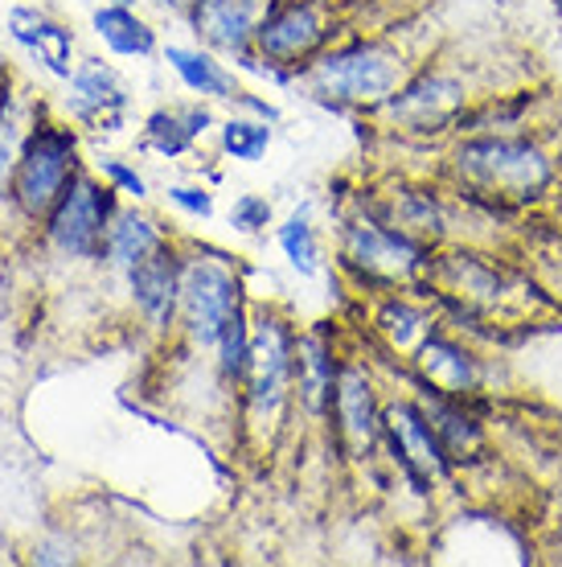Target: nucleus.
Here are the masks:
<instances>
[{
    "label": "nucleus",
    "instance_id": "1",
    "mask_svg": "<svg viewBox=\"0 0 562 567\" xmlns=\"http://www.w3.org/2000/svg\"><path fill=\"white\" fill-rule=\"evenodd\" d=\"M398 83H403V58L386 45H357L312 66V86L324 100L341 103H378L394 95Z\"/></svg>",
    "mask_w": 562,
    "mask_h": 567
},
{
    "label": "nucleus",
    "instance_id": "2",
    "mask_svg": "<svg viewBox=\"0 0 562 567\" xmlns=\"http://www.w3.org/2000/svg\"><path fill=\"white\" fill-rule=\"evenodd\" d=\"M74 173V136L62 128H38L17 156L13 194L25 214L54 210L58 198L66 194V182Z\"/></svg>",
    "mask_w": 562,
    "mask_h": 567
},
{
    "label": "nucleus",
    "instance_id": "3",
    "mask_svg": "<svg viewBox=\"0 0 562 567\" xmlns=\"http://www.w3.org/2000/svg\"><path fill=\"white\" fill-rule=\"evenodd\" d=\"M460 173L468 182L485 185V189H501V194H518L530 198L550 182L547 156L521 141H477L460 148Z\"/></svg>",
    "mask_w": 562,
    "mask_h": 567
},
{
    "label": "nucleus",
    "instance_id": "4",
    "mask_svg": "<svg viewBox=\"0 0 562 567\" xmlns=\"http://www.w3.org/2000/svg\"><path fill=\"white\" fill-rule=\"evenodd\" d=\"M107 218H112V194L98 189L91 177H74L71 189L58 198L50 235L66 256H98L112 235Z\"/></svg>",
    "mask_w": 562,
    "mask_h": 567
},
{
    "label": "nucleus",
    "instance_id": "5",
    "mask_svg": "<svg viewBox=\"0 0 562 567\" xmlns=\"http://www.w3.org/2000/svg\"><path fill=\"white\" fill-rule=\"evenodd\" d=\"M247 370H251L254 420L275 424L283 412V399H288V374H292V338L275 317H263L254 329Z\"/></svg>",
    "mask_w": 562,
    "mask_h": 567
},
{
    "label": "nucleus",
    "instance_id": "6",
    "mask_svg": "<svg viewBox=\"0 0 562 567\" xmlns=\"http://www.w3.org/2000/svg\"><path fill=\"white\" fill-rule=\"evenodd\" d=\"M181 305L194 338L214 346L222 338L226 321L239 312V284L218 264H189L181 271Z\"/></svg>",
    "mask_w": 562,
    "mask_h": 567
},
{
    "label": "nucleus",
    "instance_id": "7",
    "mask_svg": "<svg viewBox=\"0 0 562 567\" xmlns=\"http://www.w3.org/2000/svg\"><path fill=\"white\" fill-rule=\"evenodd\" d=\"M275 4L280 0H197L194 25L218 50H242L251 38H259Z\"/></svg>",
    "mask_w": 562,
    "mask_h": 567
},
{
    "label": "nucleus",
    "instance_id": "8",
    "mask_svg": "<svg viewBox=\"0 0 562 567\" xmlns=\"http://www.w3.org/2000/svg\"><path fill=\"white\" fill-rule=\"evenodd\" d=\"M386 427H391L394 453L403 456V465H407L419 482L444 473V449H439L436 427L427 424L410 403H394L391 412H386Z\"/></svg>",
    "mask_w": 562,
    "mask_h": 567
},
{
    "label": "nucleus",
    "instance_id": "9",
    "mask_svg": "<svg viewBox=\"0 0 562 567\" xmlns=\"http://www.w3.org/2000/svg\"><path fill=\"white\" fill-rule=\"evenodd\" d=\"M324 38L321 29V17L312 4H292V9H283V13H271L268 25L259 29V50L268 58H304L316 50V42Z\"/></svg>",
    "mask_w": 562,
    "mask_h": 567
},
{
    "label": "nucleus",
    "instance_id": "10",
    "mask_svg": "<svg viewBox=\"0 0 562 567\" xmlns=\"http://www.w3.org/2000/svg\"><path fill=\"white\" fill-rule=\"evenodd\" d=\"M132 292L140 300V309L153 317L156 326H165L173 317V300L181 292V276H177V259L173 251L156 247L132 268Z\"/></svg>",
    "mask_w": 562,
    "mask_h": 567
},
{
    "label": "nucleus",
    "instance_id": "11",
    "mask_svg": "<svg viewBox=\"0 0 562 567\" xmlns=\"http://www.w3.org/2000/svg\"><path fill=\"white\" fill-rule=\"evenodd\" d=\"M337 420L341 432L350 436L357 453H366L378 436V415H374V391H370L366 370L345 367L337 374Z\"/></svg>",
    "mask_w": 562,
    "mask_h": 567
},
{
    "label": "nucleus",
    "instance_id": "12",
    "mask_svg": "<svg viewBox=\"0 0 562 567\" xmlns=\"http://www.w3.org/2000/svg\"><path fill=\"white\" fill-rule=\"evenodd\" d=\"M9 29H13L17 42L42 58L58 79H71V33L58 25V21H50L38 9H13L9 13Z\"/></svg>",
    "mask_w": 562,
    "mask_h": 567
},
{
    "label": "nucleus",
    "instance_id": "13",
    "mask_svg": "<svg viewBox=\"0 0 562 567\" xmlns=\"http://www.w3.org/2000/svg\"><path fill=\"white\" fill-rule=\"evenodd\" d=\"M350 256L366 271H378V276H407V271L415 268L419 251H415L403 235H394V230L353 227L350 230Z\"/></svg>",
    "mask_w": 562,
    "mask_h": 567
},
{
    "label": "nucleus",
    "instance_id": "14",
    "mask_svg": "<svg viewBox=\"0 0 562 567\" xmlns=\"http://www.w3.org/2000/svg\"><path fill=\"white\" fill-rule=\"evenodd\" d=\"M460 86L451 83V79H419V83H410L398 100L391 103L394 115L398 120H407L415 128H431V124H444L456 107H460Z\"/></svg>",
    "mask_w": 562,
    "mask_h": 567
},
{
    "label": "nucleus",
    "instance_id": "15",
    "mask_svg": "<svg viewBox=\"0 0 562 567\" xmlns=\"http://www.w3.org/2000/svg\"><path fill=\"white\" fill-rule=\"evenodd\" d=\"M71 107L74 115L83 120H103V124H115V115L124 107V91L115 83V74L103 66V62H91L71 79Z\"/></svg>",
    "mask_w": 562,
    "mask_h": 567
},
{
    "label": "nucleus",
    "instance_id": "16",
    "mask_svg": "<svg viewBox=\"0 0 562 567\" xmlns=\"http://www.w3.org/2000/svg\"><path fill=\"white\" fill-rule=\"evenodd\" d=\"M98 38L112 45L115 54H153V29L144 25L140 17H132L124 4H112V9H98L95 13Z\"/></svg>",
    "mask_w": 562,
    "mask_h": 567
},
{
    "label": "nucleus",
    "instance_id": "17",
    "mask_svg": "<svg viewBox=\"0 0 562 567\" xmlns=\"http://www.w3.org/2000/svg\"><path fill=\"white\" fill-rule=\"evenodd\" d=\"M419 367H423V374L436 386H444V391H465V386H472V379H477V370H472L465 350H456L448 341H423Z\"/></svg>",
    "mask_w": 562,
    "mask_h": 567
},
{
    "label": "nucleus",
    "instance_id": "18",
    "mask_svg": "<svg viewBox=\"0 0 562 567\" xmlns=\"http://www.w3.org/2000/svg\"><path fill=\"white\" fill-rule=\"evenodd\" d=\"M210 124V115L201 112V107H189V112H160L148 120V141H153L156 153L165 156H177L189 148L197 132H206Z\"/></svg>",
    "mask_w": 562,
    "mask_h": 567
},
{
    "label": "nucleus",
    "instance_id": "19",
    "mask_svg": "<svg viewBox=\"0 0 562 567\" xmlns=\"http://www.w3.org/2000/svg\"><path fill=\"white\" fill-rule=\"evenodd\" d=\"M169 62H173V71L185 79V86H189V91H197V95H218V100L235 95V79H230L218 62H210L206 54H194V50L173 45Z\"/></svg>",
    "mask_w": 562,
    "mask_h": 567
},
{
    "label": "nucleus",
    "instance_id": "20",
    "mask_svg": "<svg viewBox=\"0 0 562 567\" xmlns=\"http://www.w3.org/2000/svg\"><path fill=\"white\" fill-rule=\"evenodd\" d=\"M156 247H160L156 227L148 218H136V214L119 218V227H112V235H107V256H112L119 268H136V264H140L148 251H156Z\"/></svg>",
    "mask_w": 562,
    "mask_h": 567
},
{
    "label": "nucleus",
    "instance_id": "21",
    "mask_svg": "<svg viewBox=\"0 0 562 567\" xmlns=\"http://www.w3.org/2000/svg\"><path fill=\"white\" fill-rule=\"evenodd\" d=\"M271 144V128L268 124H251V120H230L222 128V148L235 161H259L268 153Z\"/></svg>",
    "mask_w": 562,
    "mask_h": 567
},
{
    "label": "nucleus",
    "instance_id": "22",
    "mask_svg": "<svg viewBox=\"0 0 562 567\" xmlns=\"http://www.w3.org/2000/svg\"><path fill=\"white\" fill-rule=\"evenodd\" d=\"M300 374H304V395H309L312 408L324 403V391H333V367L316 341H300Z\"/></svg>",
    "mask_w": 562,
    "mask_h": 567
},
{
    "label": "nucleus",
    "instance_id": "23",
    "mask_svg": "<svg viewBox=\"0 0 562 567\" xmlns=\"http://www.w3.org/2000/svg\"><path fill=\"white\" fill-rule=\"evenodd\" d=\"M280 243H283V251H288L295 271H304V276L316 271V239H312V227L304 223V214H295L292 223L280 230Z\"/></svg>",
    "mask_w": 562,
    "mask_h": 567
},
{
    "label": "nucleus",
    "instance_id": "24",
    "mask_svg": "<svg viewBox=\"0 0 562 567\" xmlns=\"http://www.w3.org/2000/svg\"><path fill=\"white\" fill-rule=\"evenodd\" d=\"M218 346H222V370H226V374H242V370H247V354H251V341H247L242 312H235V317L226 321Z\"/></svg>",
    "mask_w": 562,
    "mask_h": 567
},
{
    "label": "nucleus",
    "instance_id": "25",
    "mask_svg": "<svg viewBox=\"0 0 562 567\" xmlns=\"http://www.w3.org/2000/svg\"><path fill=\"white\" fill-rule=\"evenodd\" d=\"M382 326H386V333H391L398 346H410V341L423 333V321H419V312H410L403 309V305H391V309L382 312Z\"/></svg>",
    "mask_w": 562,
    "mask_h": 567
},
{
    "label": "nucleus",
    "instance_id": "26",
    "mask_svg": "<svg viewBox=\"0 0 562 567\" xmlns=\"http://www.w3.org/2000/svg\"><path fill=\"white\" fill-rule=\"evenodd\" d=\"M268 218H271V206H268V198H259V194H242V198L235 202V210H230V223L239 230L268 227Z\"/></svg>",
    "mask_w": 562,
    "mask_h": 567
},
{
    "label": "nucleus",
    "instance_id": "27",
    "mask_svg": "<svg viewBox=\"0 0 562 567\" xmlns=\"http://www.w3.org/2000/svg\"><path fill=\"white\" fill-rule=\"evenodd\" d=\"M169 198L177 202V206H185L189 214H201V218H210L214 214V202L206 189H185V185H177V189H169Z\"/></svg>",
    "mask_w": 562,
    "mask_h": 567
},
{
    "label": "nucleus",
    "instance_id": "28",
    "mask_svg": "<svg viewBox=\"0 0 562 567\" xmlns=\"http://www.w3.org/2000/svg\"><path fill=\"white\" fill-rule=\"evenodd\" d=\"M17 161V128L9 120V107H0V173Z\"/></svg>",
    "mask_w": 562,
    "mask_h": 567
},
{
    "label": "nucleus",
    "instance_id": "29",
    "mask_svg": "<svg viewBox=\"0 0 562 567\" xmlns=\"http://www.w3.org/2000/svg\"><path fill=\"white\" fill-rule=\"evenodd\" d=\"M103 169L112 173L115 185H124L127 194H136V198H144V177H136V173L127 169V165H119V161H103Z\"/></svg>",
    "mask_w": 562,
    "mask_h": 567
},
{
    "label": "nucleus",
    "instance_id": "30",
    "mask_svg": "<svg viewBox=\"0 0 562 567\" xmlns=\"http://www.w3.org/2000/svg\"><path fill=\"white\" fill-rule=\"evenodd\" d=\"M119 4H124V0H119Z\"/></svg>",
    "mask_w": 562,
    "mask_h": 567
}]
</instances>
